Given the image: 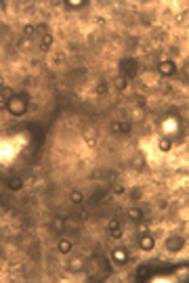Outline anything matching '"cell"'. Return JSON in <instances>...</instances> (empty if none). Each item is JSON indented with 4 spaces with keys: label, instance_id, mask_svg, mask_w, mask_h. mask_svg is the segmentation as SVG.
Instances as JSON below:
<instances>
[{
    "label": "cell",
    "instance_id": "cell-1",
    "mask_svg": "<svg viewBox=\"0 0 189 283\" xmlns=\"http://www.w3.org/2000/svg\"><path fill=\"white\" fill-rule=\"evenodd\" d=\"M17 151H19V147L13 143V140H0V162L3 164L11 162L17 156Z\"/></svg>",
    "mask_w": 189,
    "mask_h": 283
},
{
    "label": "cell",
    "instance_id": "cell-2",
    "mask_svg": "<svg viewBox=\"0 0 189 283\" xmlns=\"http://www.w3.org/2000/svg\"><path fill=\"white\" fill-rule=\"evenodd\" d=\"M164 132H170V134H174L176 132V122L174 120H170V122H164Z\"/></svg>",
    "mask_w": 189,
    "mask_h": 283
},
{
    "label": "cell",
    "instance_id": "cell-3",
    "mask_svg": "<svg viewBox=\"0 0 189 283\" xmlns=\"http://www.w3.org/2000/svg\"><path fill=\"white\" fill-rule=\"evenodd\" d=\"M11 107H13V111H15V113H21L23 111V103L21 101H13Z\"/></svg>",
    "mask_w": 189,
    "mask_h": 283
}]
</instances>
